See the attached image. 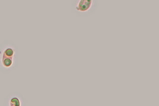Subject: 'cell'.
<instances>
[{"instance_id":"1","label":"cell","mask_w":159,"mask_h":106,"mask_svg":"<svg viewBox=\"0 0 159 106\" xmlns=\"http://www.w3.org/2000/svg\"><path fill=\"white\" fill-rule=\"evenodd\" d=\"M92 3V0H80L76 8L79 12H86L90 8Z\"/></svg>"},{"instance_id":"2","label":"cell","mask_w":159,"mask_h":106,"mask_svg":"<svg viewBox=\"0 0 159 106\" xmlns=\"http://www.w3.org/2000/svg\"><path fill=\"white\" fill-rule=\"evenodd\" d=\"M13 57H7L3 56L2 63L3 65L6 67H10L12 65L13 63Z\"/></svg>"},{"instance_id":"3","label":"cell","mask_w":159,"mask_h":106,"mask_svg":"<svg viewBox=\"0 0 159 106\" xmlns=\"http://www.w3.org/2000/svg\"><path fill=\"white\" fill-rule=\"evenodd\" d=\"M10 106H21L20 101L17 97H13L10 101Z\"/></svg>"},{"instance_id":"4","label":"cell","mask_w":159,"mask_h":106,"mask_svg":"<svg viewBox=\"0 0 159 106\" xmlns=\"http://www.w3.org/2000/svg\"><path fill=\"white\" fill-rule=\"evenodd\" d=\"M14 51L11 48H8L4 52V57H13Z\"/></svg>"}]
</instances>
